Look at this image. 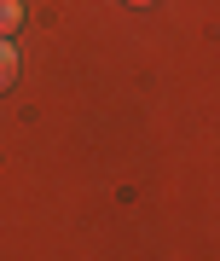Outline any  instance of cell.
Returning <instances> with one entry per match:
<instances>
[{"instance_id":"cell-3","label":"cell","mask_w":220,"mask_h":261,"mask_svg":"<svg viewBox=\"0 0 220 261\" xmlns=\"http://www.w3.org/2000/svg\"><path fill=\"white\" fill-rule=\"evenodd\" d=\"M128 6H151V0H128Z\"/></svg>"},{"instance_id":"cell-1","label":"cell","mask_w":220,"mask_h":261,"mask_svg":"<svg viewBox=\"0 0 220 261\" xmlns=\"http://www.w3.org/2000/svg\"><path fill=\"white\" fill-rule=\"evenodd\" d=\"M18 82V47H12V35H0V93Z\"/></svg>"},{"instance_id":"cell-2","label":"cell","mask_w":220,"mask_h":261,"mask_svg":"<svg viewBox=\"0 0 220 261\" xmlns=\"http://www.w3.org/2000/svg\"><path fill=\"white\" fill-rule=\"evenodd\" d=\"M18 23H23V0H0V35H12Z\"/></svg>"}]
</instances>
